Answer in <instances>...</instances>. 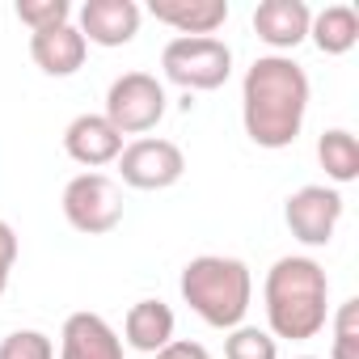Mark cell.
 Returning a JSON list of instances; mask_svg holds the SVG:
<instances>
[{
	"instance_id": "1",
	"label": "cell",
	"mask_w": 359,
	"mask_h": 359,
	"mask_svg": "<svg viewBox=\"0 0 359 359\" xmlns=\"http://www.w3.org/2000/svg\"><path fill=\"white\" fill-rule=\"evenodd\" d=\"M309 72L292 55H258L241 81V123L258 148L296 144L309 114Z\"/></svg>"
},
{
	"instance_id": "2",
	"label": "cell",
	"mask_w": 359,
	"mask_h": 359,
	"mask_svg": "<svg viewBox=\"0 0 359 359\" xmlns=\"http://www.w3.org/2000/svg\"><path fill=\"white\" fill-rule=\"evenodd\" d=\"M262 304H266V325L271 338L287 342H309L325 330L330 321V279L321 262L304 254H287L266 271L262 283Z\"/></svg>"
},
{
	"instance_id": "3",
	"label": "cell",
	"mask_w": 359,
	"mask_h": 359,
	"mask_svg": "<svg viewBox=\"0 0 359 359\" xmlns=\"http://www.w3.org/2000/svg\"><path fill=\"white\" fill-rule=\"evenodd\" d=\"M177 292L191 304V313H199L212 330H237L245 325V313L254 300V275L241 258L199 254L182 266Z\"/></svg>"
},
{
	"instance_id": "4",
	"label": "cell",
	"mask_w": 359,
	"mask_h": 359,
	"mask_svg": "<svg viewBox=\"0 0 359 359\" xmlns=\"http://www.w3.org/2000/svg\"><path fill=\"white\" fill-rule=\"evenodd\" d=\"M161 68L173 85L212 93L233 72V51L224 39H169L161 51Z\"/></svg>"
},
{
	"instance_id": "5",
	"label": "cell",
	"mask_w": 359,
	"mask_h": 359,
	"mask_svg": "<svg viewBox=\"0 0 359 359\" xmlns=\"http://www.w3.org/2000/svg\"><path fill=\"white\" fill-rule=\"evenodd\" d=\"M64 216L76 233L85 237H106L123 224V191L114 177L106 173H76L72 182L64 187Z\"/></svg>"
},
{
	"instance_id": "6",
	"label": "cell",
	"mask_w": 359,
	"mask_h": 359,
	"mask_svg": "<svg viewBox=\"0 0 359 359\" xmlns=\"http://www.w3.org/2000/svg\"><path fill=\"white\" fill-rule=\"evenodd\" d=\"M165 85L152 72H123L106 89V118L118 135H144L165 118Z\"/></svg>"
},
{
	"instance_id": "7",
	"label": "cell",
	"mask_w": 359,
	"mask_h": 359,
	"mask_svg": "<svg viewBox=\"0 0 359 359\" xmlns=\"http://www.w3.org/2000/svg\"><path fill=\"white\" fill-rule=\"evenodd\" d=\"M118 173L131 191H169L173 182H182L187 173V156L173 140L161 135H140L131 144H123L118 152Z\"/></svg>"
},
{
	"instance_id": "8",
	"label": "cell",
	"mask_w": 359,
	"mask_h": 359,
	"mask_svg": "<svg viewBox=\"0 0 359 359\" xmlns=\"http://www.w3.org/2000/svg\"><path fill=\"white\" fill-rule=\"evenodd\" d=\"M283 220H287V229L300 245L321 250V245L334 241V229L342 220V195L334 187H300L296 195H287Z\"/></svg>"
},
{
	"instance_id": "9",
	"label": "cell",
	"mask_w": 359,
	"mask_h": 359,
	"mask_svg": "<svg viewBox=\"0 0 359 359\" xmlns=\"http://www.w3.org/2000/svg\"><path fill=\"white\" fill-rule=\"evenodd\" d=\"M76 30L85 43L97 47H127L140 34V5L135 0H85L81 13H76Z\"/></svg>"
},
{
	"instance_id": "10",
	"label": "cell",
	"mask_w": 359,
	"mask_h": 359,
	"mask_svg": "<svg viewBox=\"0 0 359 359\" xmlns=\"http://www.w3.org/2000/svg\"><path fill=\"white\" fill-rule=\"evenodd\" d=\"M64 152L85 165V169H102V165H114L118 152H123V135L114 131V123L106 114H76L68 127H64Z\"/></svg>"
},
{
	"instance_id": "11",
	"label": "cell",
	"mask_w": 359,
	"mask_h": 359,
	"mask_svg": "<svg viewBox=\"0 0 359 359\" xmlns=\"http://www.w3.org/2000/svg\"><path fill=\"white\" fill-rule=\"evenodd\" d=\"M309 22H313V9L304 0H262L254 9V34L275 51H296L304 39H309Z\"/></svg>"
},
{
	"instance_id": "12",
	"label": "cell",
	"mask_w": 359,
	"mask_h": 359,
	"mask_svg": "<svg viewBox=\"0 0 359 359\" xmlns=\"http://www.w3.org/2000/svg\"><path fill=\"white\" fill-rule=\"evenodd\" d=\"M60 359H123V338L102 313H72L60 330Z\"/></svg>"
},
{
	"instance_id": "13",
	"label": "cell",
	"mask_w": 359,
	"mask_h": 359,
	"mask_svg": "<svg viewBox=\"0 0 359 359\" xmlns=\"http://www.w3.org/2000/svg\"><path fill=\"white\" fill-rule=\"evenodd\" d=\"M148 13L161 26H173L177 39H216L229 22V0H148Z\"/></svg>"
},
{
	"instance_id": "14",
	"label": "cell",
	"mask_w": 359,
	"mask_h": 359,
	"mask_svg": "<svg viewBox=\"0 0 359 359\" xmlns=\"http://www.w3.org/2000/svg\"><path fill=\"white\" fill-rule=\"evenodd\" d=\"M85 55H89V43L81 39V30L68 22V26H55V30H39L30 34V60L47 72V76H72L85 68Z\"/></svg>"
},
{
	"instance_id": "15",
	"label": "cell",
	"mask_w": 359,
	"mask_h": 359,
	"mask_svg": "<svg viewBox=\"0 0 359 359\" xmlns=\"http://www.w3.org/2000/svg\"><path fill=\"white\" fill-rule=\"evenodd\" d=\"M123 338H127V346L156 355L161 346L173 342V309L165 300H135L123 317Z\"/></svg>"
},
{
	"instance_id": "16",
	"label": "cell",
	"mask_w": 359,
	"mask_h": 359,
	"mask_svg": "<svg viewBox=\"0 0 359 359\" xmlns=\"http://www.w3.org/2000/svg\"><path fill=\"white\" fill-rule=\"evenodd\" d=\"M309 39L317 43L321 55H346L359 43V13L351 5H325L309 22Z\"/></svg>"
},
{
	"instance_id": "17",
	"label": "cell",
	"mask_w": 359,
	"mask_h": 359,
	"mask_svg": "<svg viewBox=\"0 0 359 359\" xmlns=\"http://www.w3.org/2000/svg\"><path fill=\"white\" fill-rule=\"evenodd\" d=\"M317 161H321V169L334 187H346L359 177V140L346 127H330L317 140Z\"/></svg>"
},
{
	"instance_id": "18",
	"label": "cell",
	"mask_w": 359,
	"mask_h": 359,
	"mask_svg": "<svg viewBox=\"0 0 359 359\" xmlns=\"http://www.w3.org/2000/svg\"><path fill=\"white\" fill-rule=\"evenodd\" d=\"M224 359H279V342L271 338V330L237 325L224 338Z\"/></svg>"
},
{
	"instance_id": "19",
	"label": "cell",
	"mask_w": 359,
	"mask_h": 359,
	"mask_svg": "<svg viewBox=\"0 0 359 359\" xmlns=\"http://www.w3.org/2000/svg\"><path fill=\"white\" fill-rule=\"evenodd\" d=\"M18 22L30 26V34L39 30H55V26H68L72 22V5L68 0H18Z\"/></svg>"
},
{
	"instance_id": "20",
	"label": "cell",
	"mask_w": 359,
	"mask_h": 359,
	"mask_svg": "<svg viewBox=\"0 0 359 359\" xmlns=\"http://www.w3.org/2000/svg\"><path fill=\"white\" fill-rule=\"evenodd\" d=\"M334 321V342H330V359H359V300H342Z\"/></svg>"
},
{
	"instance_id": "21",
	"label": "cell",
	"mask_w": 359,
	"mask_h": 359,
	"mask_svg": "<svg viewBox=\"0 0 359 359\" xmlns=\"http://www.w3.org/2000/svg\"><path fill=\"white\" fill-rule=\"evenodd\" d=\"M0 359H55V346L43 330H13L0 342Z\"/></svg>"
},
{
	"instance_id": "22",
	"label": "cell",
	"mask_w": 359,
	"mask_h": 359,
	"mask_svg": "<svg viewBox=\"0 0 359 359\" xmlns=\"http://www.w3.org/2000/svg\"><path fill=\"white\" fill-rule=\"evenodd\" d=\"M13 262H18V233H13L9 220H0V296H5V287H9Z\"/></svg>"
},
{
	"instance_id": "23",
	"label": "cell",
	"mask_w": 359,
	"mask_h": 359,
	"mask_svg": "<svg viewBox=\"0 0 359 359\" xmlns=\"http://www.w3.org/2000/svg\"><path fill=\"white\" fill-rule=\"evenodd\" d=\"M152 359H212L203 342H191V338H173L169 346H161Z\"/></svg>"
},
{
	"instance_id": "24",
	"label": "cell",
	"mask_w": 359,
	"mask_h": 359,
	"mask_svg": "<svg viewBox=\"0 0 359 359\" xmlns=\"http://www.w3.org/2000/svg\"><path fill=\"white\" fill-rule=\"evenodd\" d=\"M296 359H317V355H296Z\"/></svg>"
}]
</instances>
